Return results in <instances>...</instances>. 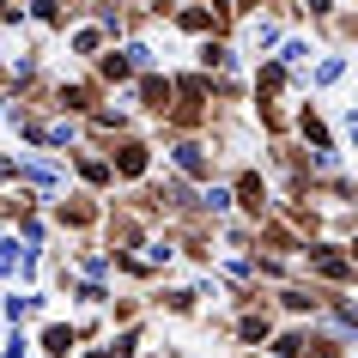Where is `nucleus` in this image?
Segmentation results:
<instances>
[{
    "label": "nucleus",
    "mask_w": 358,
    "mask_h": 358,
    "mask_svg": "<svg viewBox=\"0 0 358 358\" xmlns=\"http://www.w3.org/2000/svg\"><path fill=\"white\" fill-rule=\"evenodd\" d=\"M13 262H19V243H0V273H13Z\"/></svg>",
    "instance_id": "nucleus-4"
},
{
    "label": "nucleus",
    "mask_w": 358,
    "mask_h": 358,
    "mask_svg": "<svg viewBox=\"0 0 358 358\" xmlns=\"http://www.w3.org/2000/svg\"><path fill=\"white\" fill-rule=\"evenodd\" d=\"M43 346H49L55 358H67V346H73V334H67V328H49V334H43Z\"/></svg>",
    "instance_id": "nucleus-2"
},
{
    "label": "nucleus",
    "mask_w": 358,
    "mask_h": 358,
    "mask_svg": "<svg viewBox=\"0 0 358 358\" xmlns=\"http://www.w3.org/2000/svg\"><path fill=\"white\" fill-rule=\"evenodd\" d=\"M316 267H322V273H328V280H346V262H340V255H322Z\"/></svg>",
    "instance_id": "nucleus-3"
},
{
    "label": "nucleus",
    "mask_w": 358,
    "mask_h": 358,
    "mask_svg": "<svg viewBox=\"0 0 358 358\" xmlns=\"http://www.w3.org/2000/svg\"><path fill=\"white\" fill-rule=\"evenodd\" d=\"M170 152H176V164L189 170V176H207V152L194 146V140H182V146H170Z\"/></svg>",
    "instance_id": "nucleus-1"
}]
</instances>
